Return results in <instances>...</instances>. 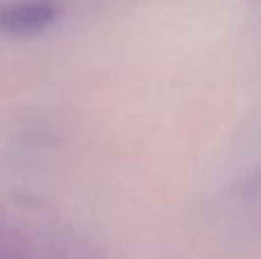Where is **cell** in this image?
Instances as JSON below:
<instances>
[{"label":"cell","instance_id":"6da1fadb","mask_svg":"<svg viewBox=\"0 0 261 259\" xmlns=\"http://www.w3.org/2000/svg\"><path fill=\"white\" fill-rule=\"evenodd\" d=\"M55 18V7L48 0H25L7 7L0 14V28L9 35H35L50 25Z\"/></svg>","mask_w":261,"mask_h":259}]
</instances>
